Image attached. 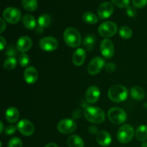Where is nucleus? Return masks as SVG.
Masks as SVG:
<instances>
[{"mask_svg":"<svg viewBox=\"0 0 147 147\" xmlns=\"http://www.w3.org/2000/svg\"><path fill=\"white\" fill-rule=\"evenodd\" d=\"M129 91L125 86L122 85H115L111 86L108 91V96L111 101L121 103L127 98Z\"/></svg>","mask_w":147,"mask_h":147,"instance_id":"obj_1","label":"nucleus"},{"mask_svg":"<svg viewBox=\"0 0 147 147\" xmlns=\"http://www.w3.org/2000/svg\"><path fill=\"white\" fill-rule=\"evenodd\" d=\"M84 116L89 122L93 123H101L106 117L104 111L96 106H87L84 110Z\"/></svg>","mask_w":147,"mask_h":147,"instance_id":"obj_2","label":"nucleus"},{"mask_svg":"<svg viewBox=\"0 0 147 147\" xmlns=\"http://www.w3.org/2000/svg\"><path fill=\"white\" fill-rule=\"evenodd\" d=\"M63 38L69 47H77L81 43L80 32L74 27H68L66 29L63 34Z\"/></svg>","mask_w":147,"mask_h":147,"instance_id":"obj_3","label":"nucleus"},{"mask_svg":"<svg viewBox=\"0 0 147 147\" xmlns=\"http://www.w3.org/2000/svg\"><path fill=\"white\" fill-rule=\"evenodd\" d=\"M109 120L114 124H121L127 119V114L123 109L119 107H113L108 112Z\"/></svg>","mask_w":147,"mask_h":147,"instance_id":"obj_4","label":"nucleus"},{"mask_svg":"<svg viewBox=\"0 0 147 147\" xmlns=\"http://www.w3.org/2000/svg\"><path fill=\"white\" fill-rule=\"evenodd\" d=\"M134 135V128L129 124H124L121 126L118 131L117 139L120 143L127 144L132 140Z\"/></svg>","mask_w":147,"mask_h":147,"instance_id":"obj_5","label":"nucleus"},{"mask_svg":"<svg viewBox=\"0 0 147 147\" xmlns=\"http://www.w3.org/2000/svg\"><path fill=\"white\" fill-rule=\"evenodd\" d=\"M3 17L5 21L9 24H17L22 17V13L20 9L15 7H9L6 8L3 11Z\"/></svg>","mask_w":147,"mask_h":147,"instance_id":"obj_6","label":"nucleus"},{"mask_svg":"<svg viewBox=\"0 0 147 147\" xmlns=\"http://www.w3.org/2000/svg\"><path fill=\"white\" fill-rule=\"evenodd\" d=\"M117 30V24L111 21L103 22L98 27V33L103 37H113L116 34Z\"/></svg>","mask_w":147,"mask_h":147,"instance_id":"obj_7","label":"nucleus"},{"mask_svg":"<svg viewBox=\"0 0 147 147\" xmlns=\"http://www.w3.org/2000/svg\"><path fill=\"white\" fill-rule=\"evenodd\" d=\"M106 66V61L101 57H95L92 59L88 65V72L91 76H95L100 73Z\"/></svg>","mask_w":147,"mask_h":147,"instance_id":"obj_8","label":"nucleus"},{"mask_svg":"<svg viewBox=\"0 0 147 147\" xmlns=\"http://www.w3.org/2000/svg\"><path fill=\"white\" fill-rule=\"evenodd\" d=\"M40 49L45 52L55 51L58 47V41L55 37L51 36L42 37L39 42Z\"/></svg>","mask_w":147,"mask_h":147,"instance_id":"obj_9","label":"nucleus"},{"mask_svg":"<svg viewBox=\"0 0 147 147\" xmlns=\"http://www.w3.org/2000/svg\"><path fill=\"white\" fill-rule=\"evenodd\" d=\"M57 127L59 132L63 134H68L75 131L77 128V125L73 119H65L59 122Z\"/></svg>","mask_w":147,"mask_h":147,"instance_id":"obj_10","label":"nucleus"},{"mask_svg":"<svg viewBox=\"0 0 147 147\" xmlns=\"http://www.w3.org/2000/svg\"><path fill=\"white\" fill-rule=\"evenodd\" d=\"M100 50L102 55L106 58H111L114 55V45L109 39L102 40L100 45Z\"/></svg>","mask_w":147,"mask_h":147,"instance_id":"obj_11","label":"nucleus"},{"mask_svg":"<svg viewBox=\"0 0 147 147\" xmlns=\"http://www.w3.org/2000/svg\"><path fill=\"white\" fill-rule=\"evenodd\" d=\"M17 127L19 131L25 136H31L34 132V125L27 119H22L20 121Z\"/></svg>","mask_w":147,"mask_h":147,"instance_id":"obj_12","label":"nucleus"},{"mask_svg":"<svg viewBox=\"0 0 147 147\" xmlns=\"http://www.w3.org/2000/svg\"><path fill=\"white\" fill-rule=\"evenodd\" d=\"M113 6L111 3L109 1H105L102 3L98 8V14L101 20L108 19L112 15L113 13Z\"/></svg>","mask_w":147,"mask_h":147,"instance_id":"obj_13","label":"nucleus"},{"mask_svg":"<svg viewBox=\"0 0 147 147\" xmlns=\"http://www.w3.org/2000/svg\"><path fill=\"white\" fill-rule=\"evenodd\" d=\"M100 96V89L95 86H91L86 92V100L88 103L93 104L99 100Z\"/></svg>","mask_w":147,"mask_h":147,"instance_id":"obj_14","label":"nucleus"},{"mask_svg":"<svg viewBox=\"0 0 147 147\" xmlns=\"http://www.w3.org/2000/svg\"><path fill=\"white\" fill-rule=\"evenodd\" d=\"M52 22V19L49 14H43L38 18V27L36 29V32L37 34H41L44 31L45 28H47Z\"/></svg>","mask_w":147,"mask_h":147,"instance_id":"obj_15","label":"nucleus"},{"mask_svg":"<svg viewBox=\"0 0 147 147\" xmlns=\"http://www.w3.org/2000/svg\"><path fill=\"white\" fill-rule=\"evenodd\" d=\"M24 78L26 83L28 84H33L35 83L38 78V73L35 67L29 66L24 71Z\"/></svg>","mask_w":147,"mask_h":147,"instance_id":"obj_16","label":"nucleus"},{"mask_svg":"<svg viewBox=\"0 0 147 147\" xmlns=\"http://www.w3.org/2000/svg\"><path fill=\"white\" fill-rule=\"evenodd\" d=\"M32 45V41L31 38L27 36H23L19 38L17 42V49L18 51L24 53L28 51Z\"/></svg>","mask_w":147,"mask_h":147,"instance_id":"obj_17","label":"nucleus"},{"mask_svg":"<svg viewBox=\"0 0 147 147\" xmlns=\"http://www.w3.org/2000/svg\"><path fill=\"white\" fill-rule=\"evenodd\" d=\"M96 141L102 146H108L112 142L111 136L106 131H100L96 134Z\"/></svg>","mask_w":147,"mask_h":147,"instance_id":"obj_18","label":"nucleus"},{"mask_svg":"<svg viewBox=\"0 0 147 147\" xmlns=\"http://www.w3.org/2000/svg\"><path fill=\"white\" fill-rule=\"evenodd\" d=\"M86 57V50L83 48H78L73 53V63L76 66H80L84 63Z\"/></svg>","mask_w":147,"mask_h":147,"instance_id":"obj_19","label":"nucleus"},{"mask_svg":"<svg viewBox=\"0 0 147 147\" xmlns=\"http://www.w3.org/2000/svg\"><path fill=\"white\" fill-rule=\"evenodd\" d=\"M20 117V113L15 107H9L5 112V118L9 123H15L18 121Z\"/></svg>","mask_w":147,"mask_h":147,"instance_id":"obj_20","label":"nucleus"},{"mask_svg":"<svg viewBox=\"0 0 147 147\" xmlns=\"http://www.w3.org/2000/svg\"><path fill=\"white\" fill-rule=\"evenodd\" d=\"M22 23L23 25L25 27V28H27V30H34L36 27V25H37L35 18H34L32 15L29 14H25V15L23 17Z\"/></svg>","mask_w":147,"mask_h":147,"instance_id":"obj_21","label":"nucleus"},{"mask_svg":"<svg viewBox=\"0 0 147 147\" xmlns=\"http://www.w3.org/2000/svg\"><path fill=\"white\" fill-rule=\"evenodd\" d=\"M130 94L132 98L136 100H141L144 98L145 92L140 86H134L130 90Z\"/></svg>","mask_w":147,"mask_h":147,"instance_id":"obj_22","label":"nucleus"},{"mask_svg":"<svg viewBox=\"0 0 147 147\" xmlns=\"http://www.w3.org/2000/svg\"><path fill=\"white\" fill-rule=\"evenodd\" d=\"M69 147H84V142L80 136L78 135H72L67 139Z\"/></svg>","mask_w":147,"mask_h":147,"instance_id":"obj_23","label":"nucleus"},{"mask_svg":"<svg viewBox=\"0 0 147 147\" xmlns=\"http://www.w3.org/2000/svg\"><path fill=\"white\" fill-rule=\"evenodd\" d=\"M136 137L139 142H144L147 139V126L146 125H141L136 129Z\"/></svg>","mask_w":147,"mask_h":147,"instance_id":"obj_24","label":"nucleus"},{"mask_svg":"<svg viewBox=\"0 0 147 147\" xmlns=\"http://www.w3.org/2000/svg\"><path fill=\"white\" fill-rule=\"evenodd\" d=\"M96 39L93 34H88L85 37L83 40V45L86 47V50L88 51H91L95 47Z\"/></svg>","mask_w":147,"mask_h":147,"instance_id":"obj_25","label":"nucleus"},{"mask_svg":"<svg viewBox=\"0 0 147 147\" xmlns=\"http://www.w3.org/2000/svg\"><path fill=\"white\" fill-rule=\"evenodd\" d=\"M23 8L28 11H34L37 9L38 3L37 0H22Z\"/></svg>","mask_w":147,"mask_h":147,"instance_id":"obj_26","label":"nucleus"},{"mask_svg":"<svg viewBox=\"0 0 147 147\" xmlns=\"http://www.w3.org/2000/svg\"><path fill=\"white\" fill-rule=\"evenodd\" d=\"M83 20L87 24H94L98 22V17L91 11H86L83 14Z\"/></svg>","mask_w":147,"mask_h":147,"instance_id":"obj_27","label":"nucleus"},{"mask_svg":"<svg viewBox=\"0 0 147 147\" xmlns=\"http://www.w3.org/2000/svg\"><path fill=\"white\" fill-rule=\"evenodd\" d=\"M119 35L123 39H130L133 35V31L131 29L127 26H123L119 30Z\"/></svg>","mask_w":147,"mask_h":147,"instance_id":"obj_28","label":"nucleus"},{"mask_svg":"<svg viewBox=\"0 0 147 147\" xmlns=\"http://www.w3.org/2000/svg\"><path fill=\"white\" fill-rule=\"evenodd\" d=\"M17 64V60L15 57H8L4 63V67L5 70H12L15 68Z\"/></svg>","mask_w":147,"mask_h":147,"instance_id":"obj_29","label":"nucleus"},{"mask_svg":"<svg viewBox=\"0 0 147 147\" xmlns=\"http://www.w3.org/2000/svg\"><path fill=\"white\" fill-rule=\"evenodd\" d=\"M30 57L26 53H22L18 57V63L21 67H27L30 64Z\"/></svg>","mask_w":147,"mask_h":147,"instance_id":"obj_30","label":"nucleus"},{"mask_svg":"<svg viewBox=\"0 0 147 147\" xmlns=\"http://www.w3.org/2000/svg\"><path fill=\"white\" fill-rule=\"evenodd\" d=\"M111 1L119 8H127L130 4V0H111Z\"/></svg>","mask_w":147,"mask_h":147,"instance_id":"obj_31","label":"nucleus"},{"mask_svg":"<svg viewBox=\"0 0 147 147\" xmlns=\"http://www.w3.org/2000/svg\"><path fill=\"white\" fill-rule=\"evenodd\" d=\"M8 147H22V142L18 137H13L8 143Z\"/></svg>","mask_w":147,"mask_h":147,"instance_id":"obj_32","label":"nucleus"},{"mask_svg":"<svg viewBox=\"0 0 147 147\" xmlns=\"http://www.w3.org/2000/svg\"><path fill=\"white\" fill-rule=\"evenodd\" d=\"M132 4L135 8L142 9L147 5V0H132Z\"/></svg>","mask_w":147,"mask_h":147,"instance_id":"obj_33","label":"nucleus"},{"mask_svg":"<svg viewBox=\"0 0 147 147\" xmlns=\"http://www.w3.org/2000/svg\"><path fill=\"white\" fill-rule=\"evenodd\" d=\"M17 129V127H16L15 126H14V125H9L7 127H6L5 131L4 132H5V134L7 135H11L15 133Z\"/></svg>","mask_w":147,"mask_h":147,"instance_id":"obj_34","label":"nucleus"},{"mask_svg":"<svg viewBox=\"0 0 147 147\" xmlns=\"http://www.w3.org/2000/svg\"><path fill=\"white\" fill-rule=\"evenodd\" d=\"M126 14H127V15L130 17H135L136 14V9H135V7H132V6H129V7L126 8Z\"/></svg>","mask_w":147,"mask_h":147,"instance_id":"obj_35","label":"nucleus"},{"mask_svg":"<svg viewBox=\"0 0 147 147\" xmlns=\"http://www.w3.org/2000/svg\"><path fill=\"white\" fill-rule=\"evenodd\" d=\"M116 65L113 63H109L108 64H106V66H105V69L109 73H113V72H114L116 70Z\"/></svg>","mask_w":147,"mask_h":147,"instance_id":"obj_36","label":"nucleus"},{"mask_svg":"<svg viewBox=\"0 0 147 147\" xmlns=\"http://www.w3.org/2000/svg\"><path fill=\"white\" fill-rule=\"evenodd\" d=\"M6 54H7V55L9 56V57H14V56L17 55V52H16L15 49L11 46V47H9L8 48H7V53H6Z\"/></svg>","mask_w":147,"mask_h":147,"instance_id":"obj_37","label":"nucleus"},{"mask_svg":"<svg viewBox=\"0 0 147 147\" xmlns=\"http://www.w3.org/2000/svg\"><path fill=\"white\" fill-rule=\"evenodd\" d=\"M0 24H1V28H0V32L2 33L6 29V22L3 19H0Z\"/></svg>","mask_w":147,"mask_h":147,"instance_id":"obj_38","label":"nucleus"},{"mask_svg":"<svg viewBox=\"0 0 147 147\" xmlns=\"http://www.w3.org/2000/svg\"><path fill=\"white\" fill-rule=\"evenodd\" d=\"M0 41H1V45H0V48H1V50H4V47H6V40L4 37H0Z\"/></svg>","mask_w":147,"mask_h":147,"instance_id":"obj_39","label":"nucleus"},{"mask_svg":"<svg viewBox=\"0 0 147 147\" xmlns=\"http://www.w3.org/2000/svg\"><path fill=\"white\" fill-rule=\"evenodd\" d=\"M45 147H58V146L55 143H50L46 145Z\"/></svg>","mask_w":147,"mask_h":147,"instance_id":"obj_40","label":"nucleus"},{"mask_svg":"<svg viewBox=\"0 0 147 147\" xmlns=\"http://www.w3.org/2000/svg\"><path fill=\"white\" fill-rule=\"evenodd\" d=\"M0 126H1V130H0V133L3 131V129H4V125H3L2 122H0Z\"/></svg>","mask_w":147,"mask_h":147,"instance_id":"obj_41","label":"nucleus"},{"mask_svg":"<svg viewBox=\"0 0 147 147\" xmlns=\"http://www.w3.org/2000/svg\"><path fill=\"white\" fill-rule=\"evenodd\" d=\"M142 147H147V142H144L143 144H142Z\"/></svg>","mask_w":147,"mask_h":147,"instance_id":"obj_42","label":"nucleus"}]
</instances>
